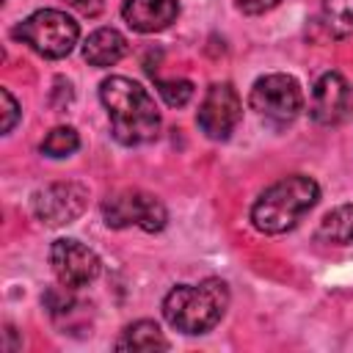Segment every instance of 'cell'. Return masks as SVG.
Listing matches in <instances>:
<instances>
[{
    "instance_id": "6da1fadb",
    "label": "cell",
    "mask_w": 353,
    "mask_h": 353,
    "mask_svg": "<svg viewBox=\"0 0 353 353\" xmlns=\"http://www.w3.org/2000/svg\"><path fill=\"white\" fill-rule=\"evenodd\" d=\"M99 99L110 119V132L124 146L149 143L157 138L160 130V113L152 99V94L121 74H113L99 83Z\"/></svg>"
},
{
    "instance_id": "7a4b0ae2",
    "label": "cell",
    "mask_w": 353,
    "mask_h": 353,
    "mask_svg": "<svg viewBox=\"0 0 353 353\" xmlns=\"http://www.w3.org/2000/svg\"><path fill=\"white\" fill-rule=\"evenodd\" d=\"M320 199V188L312 176L290 174L259 193L251 207V223L265 234L290 232Z\"/></svg>"
},
{
    "instance_id": "3957f363",
    "label": "cell",
    "mask_w": 353,
    "mask_h": 353,
    "mask_svg": "<svg viewBox=\"0 0 353 353\" xmlns=\"http://www.w3.org/2000/svg\"><path fill=\"white\" fill-rule=\"evenodd\" d=\"M226 306V284L221 279H204L201 284H176L163 298V317L182 334H207L218 325Z\"/></svg>"
},
{
    "instance_id": "277c9868",
    "label": "cell",
    "mask_w": 353,
    "mask_h": 353,
    "mask_svg": "<svg viewBox=\"0 0 353 353\" xmlns=\"http://www.w3.org/2000/svg\"><path fill=\"white\" fill-rule=\"evenodd\" d=\"M77 36H80L77 22L58 8L33 11L28 19H22L14 28V39H19L44 58H66L74 50Z\"/></svg>"
},
{
    "instance_id": "5b68a950",
    "label": "cell",
    "mask_w": 353,
    "mask_h": 353,
    "mask_svg": "<svg viewBox=\"0 0 353 353\" xmlns=\"http://www.w3.org/2000/svg\"><path fill=\"white\" fill-rule=\"evenodd\" d=\"M248 102H251V108L256 110V116L262 121L276 124V127H284V124H290L301 113L303 94H301V85H298L295 77L281 74V72H273V74L259 77L251 85Z\"/></svg>"
},
{
    "instance_id": "8992f818",
    "label": "cell",
    "mask_w": 353,
    "mask_h": 353,
    "mask_svg": "<svg viewBox=\"0 0 353 353\" xmlns=\"http://www.w3.org/2000/svg\"><path fill=\"white\" fill-rule=\"evenodd\" d=\"M102 218L110 229H127L141 226L143 232H160L168 221V212L160 199H154L146 190L127 188L102 201Z\"/></svg>"
},
{
    "instance_id": "52a82bcc",
    "label": "cell",
    "mask_w": 353,
    "mask_h": 353,
    "mask_svg": "<svg viewBox=\"0 0 353 353\" xmlns=\"http://www.w3.org/2000/svg\"><path fill=\"white\" fill-rule=\"evenodd\" d=\"M243 119V102L232 83H212L199 105V130L212 141H226Z\"/></svg>"
},
{
    "instance_id": "ba28073f",
    "label": "cell",
    "mask_w": 353,
    "mask_h": 353,
    "mask_svg": "<svg viewBox=\"0 0 353 353\" xmlns=\"http://www.w3.org/2000/svg\"><path fill=\"white\" fill-rule=\"evenodd\" d=\"M50 265H52L55 279L66 290H80V287L91 284L102 268L99 256L88 245H83L80 240H72V237H61L52 243Z\"/></svg>"
},
{
    "instance_id": "9c48e42d",
    "label": "cell",
    "mask_w": 353,
    "mask_h": 353,
    "mask_svg": "<svg viewBox=\"0 0 353 353\" xmlns=\"http://www.w3.org/2000/svg\"><path fill=\"white\" fill-rule=\"evenodd\" d=\"M85 199H88V190L83 185L58 182L33 196V212L47 226H63V223H72L83 212Z\"/></svg>"
},
{
    "instance_id": "30bf717a",
    "label": "cell",
    "mask_w": 353,
    "mask_h": 353,
    "mask_svg": "<svg viewBox=\"0 0 353 353\" xmlns=\"http://www.w3.org/2000/svg\"><path fill=\"white\" fill-rule=\"evenodd\" d=\"M353 105V91L347 85V80L336 72H325L314 88H312V99H309V113L317 124L323 127H334L339 121L347 119Z\"/></svg>"
},
{
    "instance_id": "8fae6325",
    "label": "cell",
    "mask_w": 353,
    "mask_h": 353,
    "mask_svg": "<svg viewBox=\"0 0 353 353\" xmlns=\"http://www.w3.org/2000/svg\"><path fill=\"white\" fill-rule=\"evenodd\" d=\"M121 17L138 33H157L179 17V3L176 0H124Z\"/></svg>"
},
{
    "instance_id": "7c38bea8",
    "label": "cell",
    "mask_w": 353,
    "mask_h": 353,
    "mask_svg": "<svg viewBox=\"0 0 353 353\" xmlns=\"http://www.w3.org/2000/svg\"><path fill=\"white\" fill-rule=\"evenodd\" d=\"M127 55V39L116 28H99L83 41V58L91 66H113Z\"/></svg>"
},
{
    "instance_id": "4fadbf2b",
    "label": "cell",
    "mask_w": 353,
    "mask_h": 353,
    "mask_svg": "<svg viewBox=\"0 0 353 353\" xmlns=\"http://www.w3.org/2000/svg\"><path fill=\"white\" fill-rule=\"evenodd\" d=\"M168 339L163 336L160 325L152 320H138L121 331L116 339V350H165Z\"/></svg>"
},
{
    "instance_id": "5bb4252c",
    "label": "cell",
    "mask_w": 353,
    "mask_h": 353,
    "mask_svg": "<svg viewBox=\"0 0 353 353\" xmlns=\"http://www.w3.org/2000/svg\"><path fill=\"white\" fill-rule=\"evenodd\" d=\"M320 234L336 245H353V204H339L320 221Z\"/></svg>"
},
{
    "instance_id": "9a60e30c",
    "label": "cell",
    "mask_w": 353,
    "mask_h": 353,
    "mask_svg": "<svg viewBox=\"0 0 353 353\" xmlns=\"http://www.w3.org/2000/svg\"><path fill=\"white\" fill-rule=\"evenodd\" d=\"M323 25L334 39L353 36V0H323Z\"/></svg>"
},
{
    "instance_id": "2e32d148",
    "label": "cell",
    "mask_w": 353,
    "mask_h": 353,
    "mask_svg": "<svg viewBox=\"0 0 353 353\" xmlns=\"http://www.w3.org/2000/svg\"><path fill=\"white\" fill-rule=\"evenodd\" d=\"M80 146V135L74 127H52L41 141V154L47 157H69Z\"/></svg>"
},
{
    "instance_id": "e0dca14e",
    "label": "cell",
    "mask_w": 353,
    "mask_h": 353,
    "mask_svg": "<svg viewBox=\"0 0 353 353\" xmlns=\"http://www.w3.org/2000/svg\"><path fill=\"white\" fill-rule=\"evenodd\" d=\"M157 94L165 99V105L182 108L193 97V83L190 80H157Z\"/></svg>"
},
{
    "instance_id": "ac0fdd59",
    "label": "cell",
    "mask_w": 353,
    "mask_h": 353,
    "mask_svg": "<svg viewBox=\"0 0 353 353\" xmlns=\"http://www.w3.org/2000/svg\"><path fill=\"white\" fill-rule=\"evenodd\" d=\"M0 102H3V132H11L19 119V105L8 88H0Z\"/></svg>"
},
{
    "instance_id": "d6986e66",
    "label": "cell",
    "mask_w": 353,
    "mask_h": 353,
    "mask_svg": "<svg viewBox=\"0 0 353 353\" xmlns=\"http://www.w3.org/2000/svg\"><path fill=\"white\" fill-rule=\"evenodd\" d=\"M243 14H265L279 6V0H234Z\"/></svg>"
},
{
    "instance_id": "ffe728a7",
    "label": "cell",
    "mask_w": 353,
    "mask_h": 353,
    "mask_svg": "<svg viewBox=\"0 0 353 353\" xmlns=\"http://www.w3.org/2000/svg\"><path fill=\"white\" fill-rule=\"evenodd\" d=\"M72 8H77L83 17H97L105 8V0H66Z\"/></svg>"
}]
</instances>
